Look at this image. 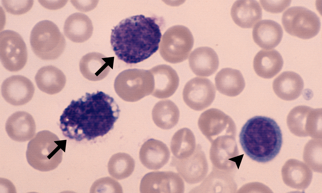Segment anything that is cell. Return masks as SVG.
I'll list each match as a JSON object with an SVG mask.
<instances>
[{"mask_svg":"<svg viewBox=\"0 0 322 193\" xmlns=\"http://www.w3.org/2000/svg\"><path fill=\"white\" fill-rule=\"evenodd\" d=\"M120 110L114 98L102 91L73 100L60 116V128L70 139L88 141L103 136L114 128Z\"/></svg>","mask_w":322,"mask_h":193,"instance_id":"obj_1","label":"cell"},{"mask_svg":"<svg viewBox=\"0 0 322 193\" xmlns=\"http://www.w3.org/2000/svg\"><path fill=\"white\" fill-rule=\"evenodd\" d=\"M162 21L138 15L124 19L114 27L110 43L118 58L127 64H136L155 53L162 37Z\"/></svg>","mask_w":322,"mask_h":193,"instance_id":"obj_2","label":"cell"},{"mask_svg":"<svg viewBox=\"0 0 322 193\" xmlns=\"http://www.w3.org/2000/svg\"><path fill=\"white\" fill-rule=\"evenodd\" d=\"M239 140L242 149L250 158L259 163H266L273 160L280 152L282 134L273 119L257 116L244 125Z\"/></svg>","mask_w":322,"mask_h":193,"instance_id":"obj_3","label":"cell"},{"mask_svg":"<svg viewBox=\"0 0 322 193\" xmlns=\"http://www.w3.org/2000/svg\"><path fill=\"white\" fill-rule=\"evenodd\" d=\"M66 140L47 130L37 133L29 142L26 155L27 161L34 169L46 172L56 168L62 161Z\"/></svg>","mask_w":322,"mask_h":193,"instance_id":"obj_4","label":"cell"},{"mask_svg":"<svg viewBox=\"0 0 322 193\" xmlns=\"http://www.w3.org/2000/svg\"><path fill=\"white\" fill-rule=\"evenodd\" d=\"M30 43L35 55L44 60L57 59L66 46L65 37L58 27L48 20L40 21L34 26L31 33Z\"/></svg>","mask_w":322,"mask_h":193,"instance_id":"obj_5","label":"cell"},{"mask_svg":"<svg viewBox=\"0 0 322 193\" xmlns=\"http://www.w3.org/2000/svg\"><path fill=\"white\" fill-rule=\"evenodd\" d=\"M154 80L150 70H125L116 77L114 87L117 95L125 101L133 102L151 94Z\"/></svg>","mask_w":322,"mask_h":193,"instance_id":"obj_6","label":"cell"},{"mask_svg":"<svg viewBox=\"0 0 322 193\" xmlns=\"http://www.w3.org/2000/svg\"><path fill=\"white\" fill-rule=\"evenodd\" d=\"M282 23L291 35L304 39L315 36L320 27L319 18L313 11L303 7L294 6L283 13Z\"/></svg>","mask_w":322,"mask_h":193,"instance_id":"obj_7","label":"cell"},{"mask_svg":"<svg viewBox=\"0 0 322 193\" xmlns=\"http://www.w3.org/2000/svg\"><path fill=\"white\" fill-rule=\"evenodd\" d=\"M181 26L172 27L163 35L161 44L160 52L163 58L167 61L172 63L181 62L187 58L193 47L194 40L193 35L187 27H184L183 31Z\"/></svg>","mask_w":322,"mask_h":193,"instance_id":"obj_8","label":"cell"},{"mask_svg":"<svg viewBox=\"0 0 322 193\" xmlns=\"http://www.w3.org/2000/svg\"><path fill=\"white\" fill-rule=\"evenodd\" d=\"M0 58L3 67L11 72L21 70L27 59L26 44L21 36L10 30L0 33Z\"/></svg>","mask_w":322,"mask_h":193,"instance_id":"obj_9","label":"cell"},{"mask_svg":"<svg viewBox=\"0 0 322 193\" xmlns=\"http://www.w3.org/2000/svg\"><path fill=\"white\" fill-rule=\"evenodd\" d=\"M216 91L212 83L208 79L196 77L188 81L183 92L186 104L196 111H201L209 107L214 100Z\"/></svg>","mask_w":322,"mask_h":193,"instance_id":"obj_10","label":"cell"},{"mask_svg":"<svg viewBox=\"0 0 322 193\" xmlns=\"http://www.w3.org/2000/svg\"><path fill=\"white\" fill-rule=\"evenodd\" d=\"M141 193H183L184 181L177 173L172 171H155L146 174L140 185Z\"/></svg>","mask_w":322,"mask_h":193,"instance_id":"obj_11","label":"cell"},{"mask_svg":"<svg viewBox=\"0 0 322 193\" xmlns=\"http://www.w3.org/2000/svg\"><path fill=\"white\" fill-rule=\"evenodd\" d=\"M1 90L2 96L6 102L13 105L20 106L26 104L32 99L35 88L27 78L15 75L3 81Z\"/></svg>","mask_w":322,"mask_h":193,"instance_id":"obj_12","label":"cell"},{"mask_svg":"<svg viewBox=\"0 0 322 193\" xmlns=\"http://www.w3.org/2000/svg\"><path fill=\"white\" fill-rule=\"evenodd\" d=\"M154 80V88L151 95L160 99L168 98L175 92L179 84L176 71L170 66L161 64L150 70Z\"/></svg>","mask_w":322,"mask_h":193,"instance_id":"obj_13","label":"cell"},{"mask_svg":"<svg viewBox=\"0 0 322 193\" xmlns=\"http://www.w3.org/2000/svg\"><path fill=\"white\" fill-rule=\"evenodd\" d=\"M114 58L107 57L98 52H91L83 56L79 63L80 69L86 78L92 81L101 80L113 69Z\"/></svg>","mask_w":322,"mask_h":193,"instance_id":"obj_14","label":"cell"},{"mask_svg":"<svg viewBox=\"0 0 322 193\" xmlns=\"http://www.w3.org/2000/svg\"><path fill=\"white\" fill-rule=\"evenodd\" d=\"M5 130L12 140L25 142L32 139L34 136L36 125L30 114L24 111H18L8 118L5 124Z\"/></svg>","mask_w":322,"mask_h":193,"instance_id":"obj_15","label":"cell"},{"mask_svg":"<svg viewBox=\"0 0 322 193\" xmlns=\"http://www.w3.org/2000/svg\"><path fill=\"white\" fill-rule=\"evenodd\" d=\"M170 152L162 142L153 139H148L141 146L139 157L142 164L151 170H158L168 162Z\"/></svg>","mask_w":322,"mask_h":193,"instance_id":"obj_16","label":"cell"},{"mask_svg":"<svg viewBox=\"0 0 322 193\" xmlns=\"http://www.w3.org/2000/svg\"><path fill=\"white\" fill-rule=\"evenodd\" d=\"M189 62L193 72L200 76L211 75L216 71L219 65L217 53L213 49L207 47L195 49L189 56Z\"/></svg>","mask_w":322,"mask_h":193,"instance_id":"obj_17","label":"cell"},{"mask_svg":"<svg viewBox=\"0 0 322 193\" xmlns=\"http://www.w3.org/2000/svg\"><path fill=\"white\" fill-rule=\"evenodd\" d=\"M231 15L238 26L243 28H251L261 19L262 10L256 0H237L231 7Z\"/></svg>","mask_w":322,"mask_h":193,"instance_id":"obj_18","label":"cell"},{"mask_svg":"<svg viewBox=\"0 0 322 193\" xmlns=\"http://www.w3.org/2000/svg\"><path fill=\"white\" fill-rule=\"evenodd\" d=\"M283 33L281 26L277 22L270 19H263L255 25L252 36L254 42L260 47L270 49L280 43Z\"/></svg>","mask_w":322,"mask_h":193,"instance_id":"obj_19","label":"cell"},{"mask_svg":"<svg viewBox=\"0 0 322 193\" xmlns=\"http://www.w3.org/2000/svg\"><path fill=\"white\" fill-rule=\"evenodd\" d=\"M93 31L92 22L86 15L75 13L66 19L64 26L65 36L71 41L76 43L84 42L89 39Z\"/></svg>","mask_w":322,"mask_h":193,"instance_id":"obj_20","label":"cell"},{"mask_svg":"<svg viewBox=\"0 0 322 193\" xmlns=\"http://www.w3.org/2000/svg\"><path fill=\"white\" fill-rule=\"evenodd\" d=\"M283 60L280 53L274 49H262L255 56L254 70L259 76L265 78L274 77L281 70Z\"/></svg>","mask_w":322,"mask_h":193,"instance_id":"obj_21","label":"cell"},{"mask_svg":"<svg viewBox=\"0 0 322 193\" xmlns=\"http://www.w3.org/2000/svg\"><path fill=\"white\" fill-rule=\"evenodd\" d=\"M35 80L41 91L53 95L59 92L63 89L66 79L60 70L54 66L48 65L42 67L38 71Z\"/></svg>","mask_w":322,"mask_h":193,"instance_id":"obj_22","label":"cell"},{"mask_svg":"<svg viewBox=\"0 0 322 193\" xmlns=\"http://www.w3.org/2000/svg\"><path fill=\"white\" fill-rule=\"evenodd\" d=\"M217 90L224 95L231 97L240 94L244 90L245 83L239 70L229 68L219 71L215 78Z\"/></svg>","mask_w":322,"mask_h":193,"instance_id":"obj_23","label":"cell"},{"mask_svg":"<svg viewBox=\"0 0 322 193\" xmlns=\"http://www.w3.org/2000/svg\"><path fill=\"white\" fill-rule=\"evenodd\" d=\"M180 113L178 108L169 100L160 101L156 103L152 113V118L155 124L164 130H169L178 123Z\"/></svg>","mask_w":322,"mask_h":193,"instance_id":"obj_24","label":"cell"},{"mask_svg":"<svg viewBox=\"0 0 322 193\" xmlns=\"http://www.w3.org/2000/svg\"><path fill=\"white\" fill-rule=\"evenodd\" d=\"M135 166V161L129 155L119 152L114 154L110 158L108 169L112 177L121 180L129 176L133 172Z\"/></svg>","mask_w":322,"mask_h":193,"instance_id":"obj_25","label":"cell"},{"mask_svg":"<svg viewBox=\"0 0 322 193\" xmlns=\"http://www.w3.org/2000/svg\"><path fill=\"white\" fill-rule=\"evenodd\" d=\"M193 146V135L188 128L178 130L172 138L171 150L174 157L177 158H186L192 151Z\"/></svg>","mask_w":322,"mask_h":193,"instance_id":"obj_26","label":"cell"},{"mask_svg":"<svg viewBox=\"0 0 322 193\" xmlns=\"http://www.w3.org/2000/svg\"><path fill=\"white\" fill-rule=\"evenodd\" d=\"M91 193H122L120 184L113 178L106 177L96 180L90 189Z\"/></svg>","mask_w":322,"mask_h":193,"instance_id":"obj_27","label":"cell"},{"mask_svg":"<svg viewBox=\"0 0 322 193\" xmlns=\"http://www.w3.org/2000/svg\"><path fill=\"white\" fill-rule=\"evenodd\" d=\"M3 7L8 13L20 15L28 12L32 7L33 0H2Z\"/></svg>","mask_w":322,"mask_h":193,"instance_id":"obj_28","label":"cell"},{"mask_svg":"<svg viewBox=\"0 0 322 193\" xmlns=\"http://www.w3.org/2000/svg\"><path fill=\"white\" fill-rule=\"evenodd\" d=\"M291 0H260L263 8L266 11L272 13H279L283 12L290 5Z\"/></svg>","mask_w":322,"mask_h":193,"instance_id":"obj_29","label":"cell"},{"mask_svg":"<svg viewBox=\"0 0 322 193\" xmlns=\"http://www.w3.org/2000/svg\"><path fill=\"white\" fill-rule=\"evenodd\" d=\"M71 2L74 6L77 9L81 11L87 12L90 11L96 6L98 3V1L91 0L78 1V0H71Z\"/></svg>","mask_w":322,"mask_h":193,"instance_id":"obj_30","label":"cell"},{"mask_svg":"<svg viewBox=\"0 0 322 193\" xmlns=\"http://www.w3.org/2000/svg\"><path fill=\"white\" fill-rule=\"evenodd\" d=\"M38 1L44 7L52 10L57 9L63 7L67 2V0H39Z\"/></svg>","mask_w":322,"mask_h":193,"instance_id":"obj_31","label":"cell"},{"mask_svg":"<svg viewBox=\"0 0 322 193\" xmlns=\"http://www.w3.org/2000/svg\"><path fill=\"white\" fill-rule=\"evenodd\" d=\"M292 80L291 79H288L287 80L285 79V81L283 80V82L281 83L280 82V87H282L283 92L285 91V93H286L287 92L288 94H292L293 93V91L295 92V91H297L296 90V89L297 88V85L296 84H295V83H297L296 82L292 81Z\"/></svg>","mask_w":322,"mask_h":193,"instance_id":"obj_32","label":"cell"}]
</instances>
